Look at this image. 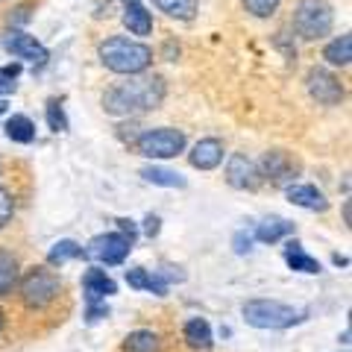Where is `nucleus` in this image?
I'll return each instance as SVG.
<instances>
[{
    "instance_id": "nucleus-1",
    "label": "nucleus",
    "mask_w": 352,
    "mask_h": 352,
    "mask_svg": "<svg viewBox=\"0 0 352 352\" xmlns=\"http://www.w3.org/2000/svg\"><path fill=\"white\" fill-rule=\"evenodd\" d=\"M164 100V80L162 76H138V80L120 82L103 94V109L115 118L141 115L159 109Z\"/></svg>"
},
{
    "instance_id": "nucleus-2",
    "label": "nucleus",
    "mask_w": 352,
    "mask_h": 352,
    "mask_svg": "<svg viewBox=\"0 0 352 352\" xmlns=\"http://www.w3.org/2000/svg\"><path fill=\"white\" fill-rule=\"evenodd\" d=\"M100 62L109 71L124 74V76H138L153 65V47L144 41L126 38V36H112L100 44Z\"/></svg>"
},
{
    "instance_id": "nucleus-3",
    "label": "nucleus",
    "mask_w": 352,
    "mask_h": 352,
    "mask_svg": "<svg viewBox=\"0 0 352 352\" xmlns=\"http://www.w3.org/2000/svg\"><path fill=\"white\" fill-rule=\"evenodd\" d=\"M18 294H21V302H24L30 311H44L47 305H53L62 294V279L53 273L50 267H30L24 276L18 279Z\"/></svg>"
},
{
    "instance_id": "nucleus-4",
    "label": "nucleus",
    "mask_w": 352,
    "mask_h": 352,
    "mask_svg": "<svg viewBox=\"0 0 352 352\" xmlns=\"http://www.w3.org/2000/svg\"><path fill=\"white\" fill-rule=\"evenodd\" d=\"M291 27L302 41H320L335 27V9L326 0H300L294 6Z\"/></svg>"
},
{
    "instance_id": "nucleus-5",
    "label": "nucleus",
    "mask_w": 352,
    "mask_h": 352,
    "mask_svg": "<svg viewBox=\"0 0 352 352\" xmlns=\"http://www.w3.org/2000/svg\"><path fill=\"white\" fill-rule=\"evenodd\" d=\"M241 314H244V320L252 329H273V332L276 329H291L305 320V311L285 305L279 300H250L241 308Z\"/></svg>"
},
{
    "instance_id": "nucleus-6",
    "label": "nucleus",
    "mask_w": 352,
    "mask_h": 352,
    "mask_svg": "<svg viewBox=\"0 0 352 352\" xmlns=\"http://www.w3.org/2000/svg\"><path fill=\"white\" fill-rule=\"evenodd\" d=\"M135 150L144 159H176L185 150V132L176 126L144 129L135 138Z\"/></svg>"
},
{
    "instance_id": "nucleus-7",
    "label": "nucleus",
    "mask_w": 352,
    "mask_h": 352,
    "mask_svg": "<svg viewBox=\"0 0 352 352\" xmlns=\"http://www.w3.org/2000/svg\"><path fill=\"white\" fill-rule=\"evenodd\" d=\"M132 247H135V244H132L129 238H124L120 232H106V235H97V238L88 241V247L82 250V256L109 267V264H120V261H124Z\"/></svg>"
},
{
    "instance_id": "nucleus-8",
    "label": "nucleus",
    "mask_w": 352,
    "mask_h": 352,
    "mask_svg": "<svg viewBox=\"0 0 352 352\" xmlns=\"http://www.w3.org/2000/svg\"><path fill=\"white\" fill-rule=\"evenodd\" d=\"M3 47L12 53L15 59L30 62L32 68H44L47 59H50L47 47H44V44L36 36H30V32H24V30H15V27L3 32Z\"/></svg>"
},
{
    "instance_id": "nucleus-9",
    "label": "nucleus",
    "mask_w": 352,
    "mask_h": 352,
    "mask_svg": "<svg viewBox=\"0 0 352 352\" xmlns=\"http://www.w3.org/2000/svg\"><path fill=\"white\" fill-rule=\"evenodd\" d=\"M305 88H308V97L317 100L320 106H340V103H344V97H346L340 80L332 71H326V68H311V71H308Z\"/></svg>"
},
{
    "instance_id": "nucleus-10",
    "label": "nucleus",
    "mask_w": 352,
    "mask_h": 352,
    "mask_svg": "<svg viewBox=\"0 0 352 352\" xmlns=\"http://www.w3.org/2000/svg\"><path fill=\"white\" fill-rule=\"evenodd\" d=\"M296 173H300V164L294 162L291 153H285V150H267L261 156V164H258L261 182L267 179L273 185H291V179H296Z\"/></svg>"
},
{
    "instance_id": "nucleus-11",
    "label": "nucleus",
    "mask_w": 352,
    "mask_h": 352,
    "mask_svg": "<svg viewBox=\"0 0 352 352\" xmlns=\"http://www.w3.org/2000/svg\"><path fill=\"white\" fill-rule=\"evenodd\" d=\"M226 182L238 191H256L261 185V176H258V168L244 153H232L226 162Z\"/></svg>"
},
{
    "instance_id": "nucleus-12",
    "label": "nucleus",
    "mask_w": 352,
    "mask_h": 352,
    "mask_svg": "<svg viewBox=\"0 0 352 352\" xmlns=\"http://www.w3.org/2000/svg\"><path fill=\"white\" fill-rule=\"evenodd\" d=\"M223 141L220 138H200L197 144L191 147L188 159L197 170H214L220 162H223Z\"/></svg>"
},
{
    "instance_id": "nucleus-13",
    "label": "nucleus",
    "mask_w": 352,
    "mask_h": 352,
    "mask_svg": "<svg viewBox=\"0 0 352 352\" xmlns=\"http://www.w3.org/2000/svg\"><path fill=\"white\" fill-rule=\"evenodd\" d=\"M288 200L300 208H308V212H326L329 200L326 194L317 188V185H305V182H291L288 185Z\"/></svg>"
},
{
    "instance_id": "nucleus-14",
    "label": "nucleus",
    "mask_w": 352,
    "mask_h": 352,
    "mask_svg": "<svg viewBox=\"0 0 352 352\" xmlns=\"http://www.w3.org/2000/svg\"><path fill=\"white\" fill-rule=\"evenodd\" d=\"M82 291H85L88 305H91V302H103L109 294H115V291H118V285L109 279V273H106V270L91 267V270H85V273H82Z\"/></svg>"
},
{
    "instance_id": "nucleus-15",
    "label": "nucleus",
    "mask_w": 352,
    "mask_h": 352,
    "mask_svg": "<svg viewBox=\"0 0 352 352\" xmlns=\"http://www.w3.org/2000/svg\"><path fill=\"white\" fill-rule=\"evenodd\" d=\"M124 3V27L132 36H150L153 32V15L141 0H120Z\"/></svg>"
},
{
    "instance_id": "nucleus-16",
    "label": "nucleus",
    "mask_w": 352,
    "mask_h": 352,
    "mask_svg": "<svg viewBox=\"0 0 352 352\" xmlns=\"http://www.w3.org/2000/svg\"><path fill=\"white\" fill-rule=\"evenodd\" d=\"M18 279H21V267H18L15 252L0 247V300L18 291Z\"/></svg>"
},
{
    "instance_id": "nucleus-17",
    "label": "nucleus",
    "mask_w": 352,
    "mask_h": 352,
    "mask_svg": "<svg viewBox=\"0 0 352 352\" xmlns=\"http://www.w3.org/2000/svg\"><path fill=\"white\" fill-rule=\"evenodd\" d=\"M182 338H185V344H188L191 349H200V352L212 349V344H214L212 326H208L203 317H191V320L182 326Z\"/></svg>"
},
{
    "instance_id": "nucleus-18",
    "label": "nucleus",
    "mask_w": 352,
    "mask_h": 352,
    "mask_svg": "<svg viewBox=\"0 0 352 352\" xmlns=\"http://www.w3.org/2000/svg\"><path fill=\"white\" fill-rule=\"evenodd\" d=\"M126 285H129V288H135V291H150V294H156V296L168 294V285L162 282L159 273H150V270H144V267L126 270Z\"/></svg>"
},
{
    "instance_id": "nucleus-19",
    "label": "nucleus",
    "mask_w": 352,
    "mask_h": 352,
    "mask_svg": "<svg viewBox=\"0 0 352 352\" xmlns=\"http://www.w3.org/2000/svg\"><path fill=\"white\" fill-rule=\"evenodd\" d=\"M285 261H288V267L296 273H320L323 270L320 261L308 256L300 241H288V244H285Z\"/></svg>"
},
{
    "instance_id": "nucleus-20",
    "label": "nucleus",
    "mask_w": 352,
    "mask_h": 352,
    "mask_svg": "<svg viewBox=\"0 0 352 352\" xmlns=\"http://www.w3.org/2000/svg\"><path fill=\"white\" fill-rule=\"evenodd\" d=\"M323 59L329 65H335V68H346V65L352 62V36L349 32H344V36H338V38H332L326 44Z\"/></svg>"
},
{
    "instance_id": "nucleus-21",
    "label": "nucleus",
    "mask_w": 352,
    "mask_h": 352,
    "mask_svg": "<svg viewBox=\"0 0 352 352\" xmlns=\"http://www.w3.org/2000/svg\"><path fill=\"white\" fill-rule=\"evenodd\" d=\"M153 6L164 12L168 18H176V21H194L197 18V9L200 3L197 0H150Z\"/></svg>"
},
{
    "instance_id": "nucleus-22",
    "label": "nucleus",
    "mask_w": 352,
    "mask_h": 352,
    "mask_svg": "<svg viewBox=\"0 0 352 352\" xmlns=\"http://www.w3.org/2000/svg\"><path fill=\"white\" fill-rule=\"evenodd\" d=\"M124 352H162V338L150 329H135L124 338Z\"/></svg>"
},
{
    "instance_id": "nucleus-23",
    "label": "nucleus",
    "mask_w": 352,
    "mask_h": 352,
    "mask_svg": "<svg viewBox=\"0 0 352 352\" xmlns=\"http://www.w3.org/2000/svg\"><path fill=\"white\" fill-rule=\"evenodd\" d=\"M141 176H144V182L162 185V188H185V185H188L182 173L168 170V168H156V164H150V168H141Z\"/></svg>"
},
{
    "instance_id": "nucleus-24",
    "label": "nucleus",
    "mask_w": 352,
    "mask_h": 352,
    "mask_svg": "<svg viewBox=\"0 0 352 352\" xmlns=\"http://www.w3.org/2000/svg\"><path fill=\"white\" fill-rule=\"evenodd\" d=\"M291 232H294V223H288V220H282V217H270V220H264V223H258L256 241H261V244H276V241H282Z\"/></svg>"
},
{
    "instance_id": "nucleus-25",
    "label": "nucleus",
    "mask_w": 352,
    "mask_h": 352,
    "mask_svg": "<svg viewBox=\"0 0 352 352\" xmlns=\"http://www.w3.org/2000/svg\"><path fill=\"white\" fill-rule=\"evenodd\" d=\"M6 135L15 141V144H32L36 141V124L27 115H12L6 120Z\"/></svg>"
},
{
    "instance_id": "nucleus-26",
    "label": "nucleus",
    "mask_w": 352,
    "mask_h": 352,
    "mask_svg": "<svg viewBox=\"0 0 352 352\" xmlns=\"http://www.w3.org/2000/svg\"><path fill=\"white\" fill-rule=\"evenodd\" d=\"M82 256V247L76 244V241H59V244H53V250L47 252V264L50 267H62L65 261H74Z\"/></svg>"
},
{
    "instance_id": "nucleus-27",
    "label": "nucleus",
    "mask_w": 352,
    "mask_h": 352,
    "mask_svg": "<svg viewBox=\"0 0 352 352\" xmlns=\"http://www.w3.org/2000/svg\"><path fill=\"white\" fill-rule=\"evenodd\" d=\"M241 3H244V9H247L252 18H261L264 21V18L276 15V9H279L282 0H241Z\"/></svg>"
},
{
    "instance_id": "nucleus-28",
    "label": "nucleus",
    "mask_w": 352,
    "mask_h": 352,
    "mask_svg": "<svg viewBox=\"0 0 352 352\" xmlns=\"http://www.w3.org/2000/svg\"><path fill=\"white\" fill-rule=\"evenodd\" d=\"M47 126L53 129V132H65L68 129V118H65V109H62V103L59 100H47Z\"/></svg>"
},
{
    "instance_id": "nucleus-29",
    "label": "nucleus",
    "mask_w": 352,
    "mask_h": 352,
    "mask_svg": "<svg viewBox=\"0 0 352 352\" xmlns=\"http://www.w3.org/2000/svg\"><path fill=\"white\" fill-rule=\"evenodd\" d=\"M18 76H21V62L3 65V68H0V94H12Z\"/></svg>"
},
{
    "instance_id": "nucleus-30",
    "label": "nucleus",
    "mask_w": 352,
    "mask_h": 352,
    "mask_svg": "<svg viewBox=\"0 0 352 352\" xmlns=\"http://www.w3.org/2000/svg\"><path fill=\"white\" fill-rule=\"evenodd\" d=\"M15 214V200H12V194H9L6 188H0V229H3L9 220H12Z\"/></svg>"
},
{
    "instance_id": "nucleus-31",
    "label": "nucleus",
    "mask_w": 352,
    "mask_h": 352,
    "mask_svg": "<svg viewBox=\"0 0 352 352\" xmlns=\"http://www.w3.org/2000/svg\"><path fill=\"white\" fill-rule=\"evenodd\" d=\"M288 38H291L288 32H276V38H273V44H276V47H279L288 59H296V44H291Z\"/></svg>"
},
{
    "instance_id": "nucleus-32",
    "label": "nucleus",
    "mask_w": 352,
    "mask_h": 352,
    "mask_svg": "<svg viewBox=\"0 0 352 352\" xmlns=\"http://www.w3.org/2000/svg\"><path fill=\"white\" fill-rule=\"evenodd\" d=\"M103 317H109L106 302H103V305H100V302H91V305H88V311H85V320H88V323H97V320H103Z\"/></svg>"
},
{
    "instance_id": "nucleus-33",
    "label": "nucleus",
    "mask_w": 352,
    "mask_h": 352,
    "mask_svg": "<svg viewBox=\"0 0 352 352\" xmlns=\"http://www.w3.org/2000/svg\"><path fill=\"white\" fill-rule=\"evenodd\" d=\"M118 232L124 235V238H129L132 244H135V238H138V229H135V223H132L129 217H120V220H118Z\"/></svg>"
},
{
    "instance_id": "nucleus-34",
    "label": "nucleus",
    "mask_w": 352,
    "mask_h": 352,
    "mask_svg": "<svg viewBox=\"0 0 352 352\" xmlns=\"http://www.w3.org/2000/svg\"><path fill=\"white\" fill-rule=\"evenodd\" d=\"M159 229H162V220H159L156 214H150V217L144 220V235H147V238H156Z\"/></svg>"
},
{
    "instance_id": "nucleus-35",
    "label": "nucleus",
    "mask_w": 352,
    "mask_h": 352,
    "mask_svg": "<svg viewBox=\"0 0 352 352\" xmlns=\"http://www.w3.org/2000/svg\"><path fill=\"white\" fill-rule=\"evenodd\" d=\"M232 244H235V252H247V250L252 247V235H247V232H238Z\"/></svg>"
},
{
    "instance_id": "nucleus-36",
    "label": "nucleus",
    "mask_w": 352,
    "mask_h": 352,
    "mask_svg": "<svg viewBox=\"0 0 352 352\" xmlns=\"http://www.w3.org/2000/svg\"><path fill=\"white\" fill-rule=\"evenodd\" d=\"M349 220H352V206L344 203V223H346V226H349Z\"/></svg>"
},
{
    "instance_id": "nucleus-37",
    "label": "nucleus",
    "mask_w": 352,
    "mask_h": 352,
    "mask_svg": "<svg viewBox=\"0 0 352 352\" xmlns=\"http://www.w3.org/2000/svg\"><path fill=\"white\" fill-rule=\"evenodd\" d=\"M3 323H6V320H3V311H0V332H3Z\"/></svg>"
},
{
    "instance_id": "nucleus-38",
    "label": "nucleus",
    "mask_w": 352,
    "mask_h": 352,
    "mask_svg": "<svg viewBox=\"0 0 352 352\" xmlns=\"http://www.w3.org/2000/svg\"><path fill=\"white\" fill-rule=\"evenodd\" d=\"M0 173H3V162H0Z\"/></svg>"
},
{
    "instance_id": "nucleus-39",
    "label": "nucleus",
    "mask_w": 352,
    "mask_h": 352,
    "mask_svg": "<svg viewBox=\"0 0 352 352\" xmlns=\"http://www.w3.org/2000/svg\"><path fill=\"white\" fill-rule=\"evenodd\" d=\"M0 3H3V0H0Z\"/></svg>"
}]
</instances>
